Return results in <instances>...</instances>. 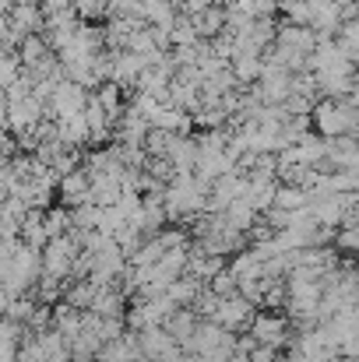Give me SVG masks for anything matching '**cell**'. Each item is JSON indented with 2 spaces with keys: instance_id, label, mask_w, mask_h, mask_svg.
Segmentation results:
<instances>
[{
  "instance_id": "obj_1",
  "label": "cell",
  "mask_w": 359,
  "mask_h": 362,
  "mask_svg": "<svg viewBox=\"0 0 359 362\" xmlns=\"http://www.w3.org/2000/svg\"><path fill=\"white\" fill-rule=\"evenodd\" d=\"M81 253V243L74 240V233L67 236H53L42 246V278L53 281H67V274H74V260Z\"/></svg>"
},
{
  "instance_id": "obj_2",
  "label": "cell",
  "mask_w": 359,
  "mask_h": 362,
  "mask_svg": "<svg viewBox=\"0 0 359 362\" xmlns=\"http://www.w3.org/2000/svg\"><path fill=\"white\" fill-rule=\"evenodd\" d=\"M85 106H89V95H85V88L81 85H74V81H57L53 85V92H50V99H46V113L50 117H57V120H67V117H81L85 113Z\"/></svg>"
},
{
  "instance_id": "obj_3",
  "label": "cell",
  "mask_w": 359,
  "mask_h": 362,
  "mask_svg": "<svg viewBox=\"0 0 359 362\" xmlns=\"http://www.w3.org/2000/svg\"><path fill=\"white\" fill-rule=\"evenodd\" d=\"M208 313H212L215 327L233 331V327H243V324H246V317H250V303H246V299H237V296H226V299L215 296V299L208 303Z\"/></svg>"
},
{
  "instance_id": "obj_4",
  "label": "cell",
  "mask_w": 359,
  "mask_h": 362,
  "mask_svg": "<svg viewBox=\"0 0 359 362\" xmlns=\"http://www.w3.org/2000/svg\"><path fill=\"white\" fill-rule=\"evenodd\" d=\"M60 197H64V204H71V208H81V204H92V180H89V173H67L64 180H60Z\"/></svg>"
},
{
  "instance_id": "obj_5",
  "label": "cell",
  "mask_w": 359,
  "mask_h": 362,
  "mask_svg": "<svg viewBox=\"0 0 359 362\" xmlns=\"http://www.w3.org/2000/svg\"><path fill=\"white\" fill-rule=\"evenodd\" d=\"M99 362H141V345L137 338H113L103 345Z\"/></svg>"
},
{
  "instance_id": "obj_6",
  "label": "cell",
  "mask_w": 359,
  "mask_h": 362,
  "mask_svg": "<svg viewBox=\"0 0 359 362\" xmlns=\"http://www.w3.org/2000/svg\"><path fill=\"white\" fill-rule=\"evenodd\" d=\"M282 331H285V327H282V320H275V317H257V320H253V334H257L268 349L282 341Z\"/></svg>"
},
{
  "instance_id": "obj_7",
  "label": "cell",
  "mask_w": 359,
  "mask_h": 362,
  "mask_svg": "<svg viewBox=\"0 0 359 362\" xmlns=\"http://www.w3.org/2000/svg\"><path fill=\"white\" fill-rule=\"evenodd\" d=\"M21 78V60L11 53V57H0V92H11Z\"/></svg>"
},
{
  "instance_id": "obj_8",
  "label": "cell",
  "mask_w": 359,
  "mask_h": 362,
  "mask_svg": "<svg viewBox=\"0 0 359 362\" xmlns=\"http://www.w3.org/2000/svg\"><path fill=\"white\" fill-rule=\"evenodd\" d=\"M110 11V0H74V14L81 18H103Z\"/></svg>"
}]
</instances>
